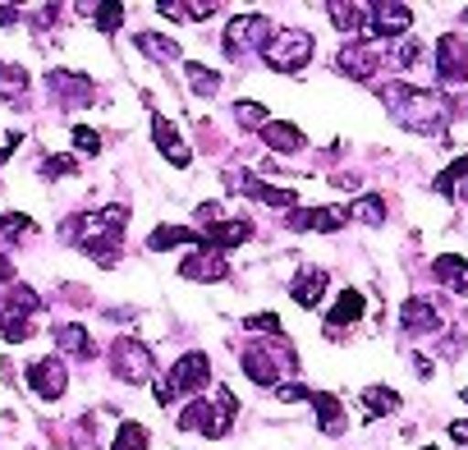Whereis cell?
<instances>
[{
	"instance_id": "1",
	"label": "cell",
	"mask_w": 468,
	"mask_h": 450,
	"mask_svg": "<svg viewBox=\"0 0 468 450\" xmlns=\"http://www.w3.org/2000/svg\"><path fill=\"white\" fill-rule=\"evenodd\" d=\"M381 102H386V111L395 115L399 129L422 134V138H445L450 115H454V106H450L441 92L409 88V83H386V88H381Z\"/></svg>"
},
{
	"instance_id": "2",
	"label": "cell",
	"mask_w": 468,
	"mask_h": 450,
	"mask_svg": "<svg viewBox=\"0 0 468 450\" xmlns=\"http://www.w3.org/2000/svg\"><path fill=\"white\" fill-rule=\"evenodd\" d=\"M129 225L124 207H101V211H83L74 220L60 225V235L74 240L97 267H115L120 262V230Z\"/></svg>"
},
{
	"instance_id": "3",
	"label": "cell",
	"mask_w": 468,
	"mask_h": 450,
	"mask_svg": "<svg viewBox=\"0 0 468 450\" xmlns=\"http://www.w3.org/2000/svg\"><path fill=\"white\" fill-rule=\"evenodd\" d=\"M234 395L225 386H216V395H197L188 409H179V427L184 432H202V436H225L234 423Z\"/></svg>"
},
{
	"instance_id": "4",
	"label": "cell",
	"mask_w": 468,
	"mask_h": 450,
	"mask_svg": "<svg viewBox=\"0 0 468 450\" xmlns=\"http://www.w3.org/2000/svg\"><path fill=\"white\" fill-rule=\"evenodd\" d=\"M313 33L308 28H276L262 47V60L276 70V74H299L308 60H313Z\"/></svg>"
},
{
	"instance_id": "5",
	"label": "cell",
	"mask_w": 468,
	"mask_h": 450,
	"mask_svg": "<svg viewBox=\"0 0 468 450\" xmlns=\"http://www.w3.org/2000/svg\"><path fill=\"white\" fill-rule=\"evenodd\" d=\"M294 368H299V354H294V345H290V340L244 349V372H249L258 386H281V381H285V372H294Z\"/></svg>"
},
{
	"instance_id": "6",
	"label": "cell",
	"mask_w": 468,
	"mask_h": 450,
	"mask_svg": "<svg viewBox=\"0 0 468 450\" xmlns=\"http://www.w3.org/2000/svg\"><path fill=\"white\" fill-rule=\"evenodd\" d=\"M207 381H211V359H207L202 349H193V354L175 359V368H170L165 381H156V404H170L175 395H193V391H202Z\"/></svg>"
},
{
	"instance_id": "7",
	"label": "cell",
	"mask_w": 468,
	"mask_h": 450,
	"mask_svg": "<svg viewBox=\"0 0 468 450\" xmlns=\"http://www.w3.org/2000/svg\"><path fill=\"white\" fill-rule=\"evenodd\" d=\"M267 38H271V24L262 15H239L220 33V47H225L229 60H253V56H262Z\"/></svg>"
},
{
	"instance_id": "8",
	"label": "cell",
	"mask_w": 468,
	"mask_h": 450,
	"mask_svg": "<svg viewBox=\"0 0 468 450\" xmlns=\"http://www.w3.org/2000/svg\"><path fill=\"white\" fill-rule=\"evenodd\" d=\"M111 372L120 377V381H129V386H143V381H152V354H147V345L143 340H115L111 345Z\"/></svg>"
},
{
	"instance_id": "9",
	"label": "cell",
	"mask_w": 468,
	"mask_h": 450,
	"mask_svg": "<svg viewBox=\"0 0 468 450\" xmlns=\"http://www.w3.org/2000/svg\"><path fill=\"white\" fill-rule=\"evenodd\" d=\"M409 28H413V10L399 5V0H372L367 5V38L399 42V38H409Z\"/></svg>"
},
{
	"instance_id": "10",
	"label": "cell",
	"mask_w": 468,
	"mask_h": 450,
	"mask_svg": "<svg viewBox=\"0 0 468 450\" xmlns=\"http://www.w3.org/2000/svg\"><path fill=\"white\" fill-rule=\"evenodd\" d=\"M202 225H207V230H197V235H202L207 253H229V249H239V244L253 240V220H225V216H216V220H202Z\"/></svg>"
},
{
	"instance_id": "11",
	"label": "cell",
	"mask_w": 468,
	"mask_h": 450,
	"mask_svg": "<svg viewBox=\"0 0 468 450\" xmlns=\"http://www.w3.org/2000/svg\"><path fill=\"white\" fill-rule=\"evenodd\" d=\"M28 386H33V395H42V400H60V395L69 391V368H65V359H60V354L33 359V363H28Z\"/></svg>"
},
{
	"instance_id": "12",
	"label": "cell",
	"mask_w": 468,
	"mask_h": 450,
	"mask_svg": "<svg viewBox=\"0 0 468 450\" xmlns=\"http://www.w3.org/2000/svg\"><path fill=\"white\" fill-rule=\"evenodd\" d=\"M436 79L441 83H468V42L459 33H445L436 42Z\"/></svg>"
},
{
	"instance_id": "13",
	"label": "cell",
	"mask_w": 468,
	"mask_h": 450,
	"mask_svg": "<svg viewBox=\"0 0 468 450\" xmlns=\"http://www.w3.org/2000/svg\"><path fill=\"white\" fill-rule=\"evenodd\" d=\"M152 138H156L161 156H165L175 170L193 166V147H188V138H184V134H179V124H170L165 115H152Z\"/></svg>"
},
{
	"instance_id": "14",
	"label": "cell",
	"mask_w": 468,
	"mask_h": 450,
	"mask_svg": "<svg viewBox=\"0 0 468 450\" xmlns=\"http://www.w3.org/2000/svg\"><path fill=\"white\" fill-rule=\"evenodd\" d=\"M290 225L294 230H322V235H335L349 225V211L345 207H303V211H290Z\"/></svg>"
},
{
	"instance_id": "15",
	"label": "cell",
	"mask_w": 468,
	"mask_h": 450,
	"mask_svg": "<svg viewBox=\"0 0 468 450\" xmlns=\"http://www.w3.org/2000/svg\"><path fill=\"white\" fill-rule=\"evenodd\" d=\"M377 65H381V51H377L372 42H349V47L335 56V70H340L345 79H372Z\"/></svg>"
},
{
	"instance_id": "16",
	"label": "cell",
	"mask_w": 468,
	"mask_h": 450,
	"mask_svg": "<svg viewBox=\"0 0 468 450\" xmlns=\"http://www.w3.org/2000/svg\"><path fill=\"white\" fill-rule=\"evenodd\" d=\"M51 92L60 102H69V106H92L97 102V83L88 74H79V70H56L51 74Z\"/></svg>"
},
{
	"instance_id": "17",
	"label": "cell",
	"mask_w": 468,
	"mask_h": 450,
	"mask_svg": "<svg viewBox=\"0 0 468 450\" xmlns=\"http://www.w3.org/2000/svg\"><path fill=\"white\" fill-rule=\"evenodd\" d=\"M225 184L229 188H239V193H249V198H258V202H267V207H299V193L294 188H271V184H262V179H244L239 170L234 175H225Z\"/></svg>"
},
{
	"instance_id": "18",
	"label": "cell",
	"mask_w": 468,
	"mask_h": 450,
	"mask_svg": "<svg viewBox=\"0 0 468 450\" xmlns=\"http://www.w3.org/2000/svg\"><path fill=\"white\" fill-rule=\"evenodd\" d=\"M179 276H184V281H207V285H216V281H225V276H229V267H225V258H220V253L197 249V253H188V258L179 262Z\"/></svg>"
},
{
	"instance_id": "19",
	"label": "cell",
	"mask_w": 468,
	"mask_h": 450,
	"mask_svg": "<svg viewBox=\"0 0 468 450\" xmlns=\"http://www.w3.org/2000/svg\"><path fill=\"white\" fill-rule=\"evenodd\" d=\"M399 331L404 336H431V331H441V313L427 299H409L399 308Z\"/></svg>"
},
{
	"instance_id": "20",
	"label": "cell",
	"mask_w": 468,
	"mask_h": 450,
	"mask_svg": "<svg viewBox=\"0 0 468 450\" xmlns=\"http://www.w3.org/2000/svg\"><path fill=\"white\" fill-rule=\"evenodd\" d=\"M290 295H294V304H299V308H317V304H322V295H326V272H322V267H303V272L294 276Z\"/></svg>"
},
{
	"instance_id": "21",
	"label": "cell",
	"mask_w": 468,
	"mask_h": 450,
	"mask_svg": "<svg viewBox=\"0 0 468 450\" xmlns=\"http://www.w3.org/2000/svg\"><path fill=\"white\" fill-rule=\"evenodd\" d=\"M147 249H152V253H165V249H202V235L188 230V225H161V230H152Z\"/></svg>"
},
{
	"instance_id": "22",
	"label": "cell",
	"mask_w": 468,
	"mask_h": 450,
	"mask_svg": "<svg viewBox=\"0 0 468 450\" xmlns=\"http://www.w3.org/2000/svg\"><path fill=\"white\" fill-rule=\"evenodd\" d=\"M133 47H138L147 60H156V65H175V60H179V42L165 38V33H133Z\"/></svg>"
},
{
	"instance_id": "23",
	"label": "cell",
	"mask_w": 468,
	"mask_h": 450,
	"mask_svg": "<svg viewBox=\"0 0 468 450\" xmlns=\"http://www.w3.org/2000/svg\"><path fill=\"white\" fill-rule=\"evenodd\" d=\"M436 193L450 198V202H463V198H468V156L450 161V166L436 175Z\"/></svg>"
},
{
	"instance_id": "24",
	"label": "cell",
	"mask_w": 468,
	"mask_h": 450,
	"mask_svg": "<svg viewBox=\"0 0 468 450\" xmlns=\"http://www.w3.org/2000/svg\"><path fill=\"white\" fill-rule=\"evenodd\" d=\"M431 272H436V281H441L445 290H454V295H463V299H468V262H463V258L441 253V258L431 262Z\"/></svg>"
},
{
	"instance_id": "25",
	"label": "cell",
	"mask_w": 468,
	"mask_h": 450,
	"mask_svg": "<svg viewBox=\"0 0 468 450\" xmlns=\"http://www.w3.org/2000/svg\"><path fill=\"white\" fill-rule=\"evenodd\" d=\"M28 70L24 65H10V60H0V102H10V106H28Z\"/></svg>"
},
{
	"instance_id": "26",
	"label": "cell",
	"mask_w": 468,
	"mask_h": 450,
	"mask_svg": "<svg viewBox=\"0 0 468 450\" xmlns=\"http://www.w3.org/2000/svg\"><path fill=\"white\" fill-rule=\"evenodd\" d=\"M262 143L271 152H299L303 147V129L299 124H285V120H267L262 124Z\"/></svg>"
},
{
	"instance_id": "27",
	"label": "cell",
	"mask_w": 468,
	"mask_h": 450,
	"mask_svg": "<svg viewBox=\"0 0 468 450\" xmlns=\"http://www.w3.org/2000/svg\"><path fill=\"white\" fill-rule=\"evenodd\" d=\"M326 15L335 19L340 33H367V5H354V0H331Z\"/></svg>"
},
{
	"instance_id": "28",
	"label": "cell",
	"mask_w": 468,
	"mask_h": 450,
	"mask_svg": "<svg viewBox=\"0 0 468 450\" xmlns=\"http://www.w3.org/2000/svg\"><path fill=\"white\" fill-rule=\"evenodd\" d=\"M308 400H313V409H317L322 432H326V436H340V432H345V409H340V400L326 395V391H313Z\"/></svg>"
},
{
	"instance_id": "29",
	"label": "cell",
	"mask_w": 468,
	"mask_h": 450,
	"mask_svg": "<svg viewBox=\"0 0 468 450\" xmlns=\"http://www.w3.org/2000/svg\"><path fill=\"white\" fill-rule=\"evenodd\" d=\"M56 345L69 349L74 359H92L97 354L92 340H88V331H83V322H56Z\"/></svg>"
},
{
	"instance_id": "30",
	"label": "cell",
	"mask_w": 468,
	"mask_h": 450,
	"mask_svg": "<svg viewBox=\"0 0 468 450\" xmlns=\"http://www.w3.org/2000/svg\"><path fill=\"white\" fill-rule=\"evenodd\" d=\"M358 317H363V295H358V290H345V295L335 299V308L326 313V322H331L335 331H345V327H354Z\"/></svg>"
},
{
	"instance_id": "31",
	"label": "cell",
	"mask_w": 468,
	"mask_h": 450,
	"mask_svg": "<svg viewBox=\"0 0 468 450\" xmlns=\"http://www.w3.org/2000/svg\"><path fill=\"white\" fill-rule=\"evenodd\" d=\"M358 400H363V418H381V413H395L399 409V395L390 386H367Z\"/></svg>"
},
{
	"instance_id": "32",
	"label": "cell",
	"mask_w": 468,
	"mask_h": 450,
	"mask_svg": "<svg viewBox=\"0 0 468 450\" xmlns=\"http://www.w3.org/2000/svg\"><path fill=\"white\" fill-rule=\"evenodd\" d=\"M33 230V216L28 211H0V253H5L19 235Z\"/></svg>"
},
{
	"instance_id": "33",
	"label": "cell",
	"mask_w": 468,
	"mask_h": 450,
	"mask_svg": "<svg viewBox=\"0 0 468 450\" xmlns=\"http://www.w3.org/2000/svg\"><path fill=\"white\" fill-rule=\"evenodd\" d=\"M184 74H188V83H193V92H197V97H216V92H220V74H216V70H207V65L188 60V65H184Z\"/></svg>"
},
{
	"instance_id": "34",
	"label": "cell",
	"mask_w": 468,
	"mask_h": 450,
	"mask_svg": "<svg viewBox=\"0 0 468 450\" xmlns=\"http://www.w3.org/2000/svg\"><path fill=\"white\" fill-rule=\"evenodd\" d=\"M0 336H5L10 345H24L33 336V317L28 313H0Z\"/></svg>"
},
{
	"instance_id": "35",
	"label": "cell",
	"mask_w": 468,
	"mask_h": 450,
	"mask_svg": "<svg viewBox=\"0 0 468 450\" xmlns=\"http://www.w3.org/2000/svg\"><path fill=\"white\" fill-rule=\"evenodd\" d=\"M349 211V220H363V225H381L386 220V202L377 198V193H367V198H358L354 207H345Z\"/></svg>"
},
{
	"instance_id": "36",
	"label": "cell",
	"mask_w": 468,
	"mask_h": 450,
	"mask_svg": "<svg viewBox=\"0 0 468 450\" xmlns=\"http://www.w3.org/2000/svg\"><path fill=\"white\" fill-rule=\"evenodd\" d=\"M147 441H152V432H147L143 423H124V427L115 432V445H111V450H147Z\"/></svg>"
},
{
	"instance_id": "37",
	"label": "cell",
	"mask_w": 468,
	"mask_h": 450,
	"mask_svg": "<svg viewBox=\"0 0 468 450\" xmlns=\"http://www.w3.org/2000/svg\"><path fill=\"white\" fill-rule=\"evenodd\" d=\"M234 120H239L244 129H262L267 124V106L262 102H239L234 106Z\"/></svg>"
},
{
	"instance_id": "38",
	"label": "cell",
	"mask_w": 468,
	"mask_h": 450,
	"mask_svg": "<svg viewBox=\"0 0 468 450\" xmlns=\"http://www.w3.org/2000/svg\"><path fill=\"white\" fill-rule=\"evenodd\" d=\"M69 175H79V161L74 156H47L42 161V179H69Z\"/></svg>"
},
{
	"instance_id": "39",
	"label": "cell",
	"mask_w": 468,
	"mask_h": 450,
	"mask_svg": "<svg viewBox=\"0 0 468 450\" xmlns=\"http://www.w3.org/2000/svg\"><path fill=\"white\" fill-rule=\"evenodd\" d=\"M390 60H395L399 70H413V60H422V47H418L413 38H399L395 51H390Z\"/></svg>"
},
{
	"instance_id": "40",
	"label": "cell",
	"mask_w": 468,
	"mask_h": 450,
	"mask_svg": "<svg viewBox=\"0 0 468 450\" xmlns=\"http://www.w3.org/2000/svg\"><path fill=\"white\" fill-rule=\"evenodd\" d=\"M216 15L211 0H179V19H193V24H207Z\"/></svg>"
},
{
	"instance_id": "41",
	"label": "cell",
	"mask_w": 468,
	"mask_h": 450,
	"mask_svg": "<svg viewBox=\"0 0 468 450\" xmlns=\"http://www.w3.org/2000/svg\"><path fill=\"white\" fill-rule=\"evenodd\" d=\"M69 138H74V147H79L83 156H97V152H101V134H97V129H88V124H79Z\"/></svg>"
},
{
	"instance_id": "42",
	"label": "cell",
	"mask_w": 468,
	"mask_h": 450,
	"mask_svg": "<svg viewBox=\"0 0 468 450\" xmlns=\"http://www.w3.org/2000/svg\"><path fill=\"white\" fill-rule=\"evenodd\" d=\"M92 15H97L101 33H115V28H120V19H124V5H97Z\"/></svg>"
},
{
	"instance_id": "43",
	"label": "cell",
	"mask_w": 468,
	"mask_h": 450,
	"mask_svg": "<svg viewBox=\"0 0 468 450\" xmlns=\"http://www.w3.org/2000/svg\"><path fill=\"white\" fill-rule=\"evenodd\" d=\"M249 331H262V336H276L281 340V317L276 313H253L249 317Z\"/></svg>"
},
{
	"instance_id": "44",
	"label": "cell",
	"mask_w": 468,
	"mask_h": 450,
	"mask_svg": "<svg viewBox=\"0 0 468 450\" xmlns=\"http://www.w3.org/2000/svg\"><path fill=\"white\" fill-rule=\"evenodd\" d=\"M276 395L290 404V400H308L313 391H308V386H299V381H281V386H276Z\"/></svg>"
},
{
	"instance_id": "45",
	"label": "cell",
	"mask_w": 468,
	"mask_h": 450,
	"mask_svg": "<svg viewBox=\"0 0 468 450\" xmlns=\"http://www.w3.org/2000/svg\"><path fill=\"white\" fill-rule=\"evenodd\" d=\"M15 285V267H10V258L0 253V299H5V290Z\"/></svg>"
},
{
	"instance_id": "46",
	"label": "cell",
	"mask_w": 468,
	"mask_h": 450,
	"mask_svg": "<svg viewBox=\"0 0 468 450\" xmlns=\"http://www.w3.org/2000/svg\"><path fill=\"white\" fill-rule=\"evenodd\" d=\"M450 441H459V445H468V423H450Z\"/></svg>"
},
{
	"instance_id": "47",
	"label": "cell",
	"mask_w": 468,
	"mask_h": 450,
	"mask_svg": "<svg viewBox=\"0 0 468 450\" xmlns=\"http://www.w3.org/2000/svg\"><path fill=\"white\" fill-rule=\"evenodd\" d=\"M459 400H463V404H468V386H463V395H459Z\"/></svg>"
},
{
	"instance_id": "48",
	"label": "cell",
	"mask_w": 468,
	"mask_h": 450,
	"mask_svg": "<svg viewBox=\"0 0 468 450\" xmlns=\"http://www.w3.org/2000/svg\"><path fill=\"white\" fill-rule=\"evenodd\" d=\"M422 450H436V445H422Z\"/></svg>"
},
{
	"instance_id": "49",
	"label": "cell",
	"mask_w": 468,
	"mask_h": 450,
	"mask_svg": "<svg viewBox=\"0 0 468 450\" xmlns=\"http://www.w3.org/2000/svg\"><path fill=\"white\" fill-rule=\"evenodd\" d=\"M463 24H468V10H463Z\"/></svg>"
}]
</instances>
